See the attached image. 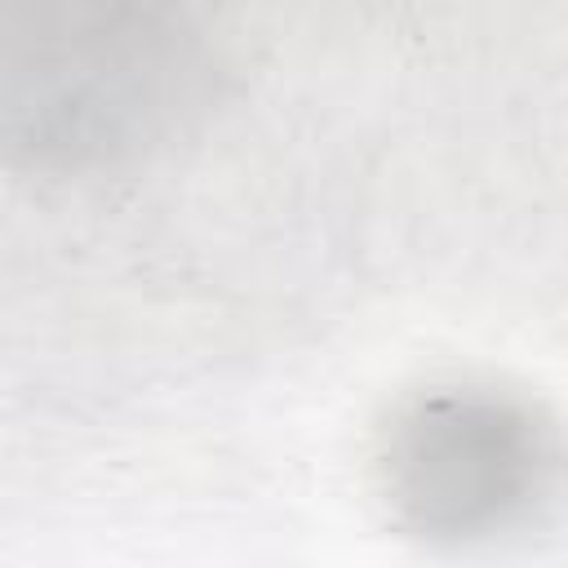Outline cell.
<instances>
[{"label": "cell", "instance_id": "cell-1", "mask_svg": "<svg viewBox=\"0 0 568 568\" xmlns=\"http://www.w3.org/2000/svg\"><path fill=\"white\" fill-rule=\"evenodd\" d=\"M213 75V0H0V164L146 160L209 106Z\"/></svg>", "mask_w": 568, "mask_h": 568}, {"label": "cell", "instance_id": "cell-2", "mask_svg": "<svg viewBox=\"0 0 568 568\" xmlns=\"http://www.w3.org/2000/svg\"><path fill=\"white\" fill-rule=\"evenodd\" d=\"M550 430L493 386H430L382 430L390 510L422 537H484L519 524L550 479Z\"/></svg>", "mask_w": 568, "mask_h": 568}]
</instances>
